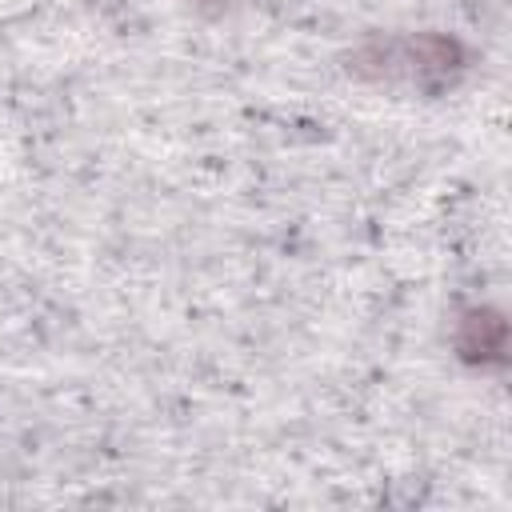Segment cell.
Wrapping results in <instances>:
<instances>
[{
	"label": "cell",
	"instance_id": "7a4b0ae2",
	"mask_svg": "<svg viewBox=\"0 0 512 512\" xmlns=\"http://www.w3.org/2000/svg\"><path fill=\"white\" fill-rule=\"evenodd\" d=\"M404 52H408V64H412L420 76H440V80H448L452 72L464 68V48H460V40L440 36V32L416 36Z\"/></svg>",
	"mask_w": 512,
	"mask_h": 512
},
{
	"label": "cell",
	"instance_id": "6da1fadb",
	"mask_svg": "<svg viewBox=\"0 0 512 512\" xmlns=\"http://www.w3.org/2000/svg\"><path fill=\"white\" fill-rule=\"evenodd\" d=\"M504 344H508V324L496 308H468L460 316L456 352L464 364H480V368L504 364Z\"/></svg>",
	"mask_w": 512,
	"mask_h": 512
}]
</instances>
